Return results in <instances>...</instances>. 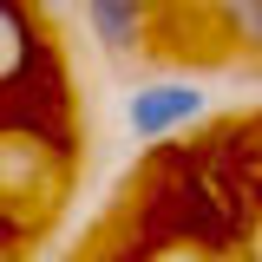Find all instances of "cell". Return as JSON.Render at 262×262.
I'll list each match as a JSON object with an SVG mask.
<instances>
[{
	"mask_svg": "<svg viewBox=\"0 0 262 262\" xmlns=\"http://www.w3.org/2000/svg\"><path fill=\"white\" fill-rule=\"evenodd\" d=\"M203 112V92L196 85H138L125 98V125L138 138H164V131H184Z\"/></svg>",
	"mask_w": 262,
	"mask_h": 262,
	"instance_id": "cell-1",
	"label": "cell"
},
{
	"mask_svg": "<svg viewBox=\"0 0 262 262\" xmlns=\"http://www.w3.org/2000/svg\"><path fill=\"white\" fill-rule=\"evenodd\" d=\"M85 27L112 59H125L144 46V0H85Z\"/></svg>",
	"mask_w": 262,
	"mask_h": 262,
	"instance_id": "cell-2",
	"label": "cell"
},
{
	"mask_svg": "<svg viewBox=\"0 0 262 262\" xmlns=\"http://www.w3.org/2000/svg\"><path fill=\"white\" fill-rule=\"evenodd\" d=\"M33 59V20L20 0H0V85H13Z\"/></svg>",
	"mask_w": 262,
	"mask_h": 262,
	"instance_id": "cell-3",
	"label": "cell"
},
{
	"mask_svg": "<svg viewBox=\"0 0 262 262\" xmlns=\"http://www.w3.org/2000/svg\"><path fill=\"white\" fill-rule=\"evenodd\" d=\"M210 13H216V27H223L236 46L262 53V0H210Z\"/></svg>",
	"mask_w": 262,
	"mask_h": 262,
	"instance_id": "cell-4",
	"label": "cell"
}]
</instances>
